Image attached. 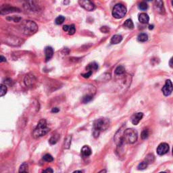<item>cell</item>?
I'll use <instances>...</instances> for the list:
<instances>
[{"label":"cell","mask_w":173,"mask_h":173,"mask_svg":"<svg viewBox=\"0 0 173 173\" xmlns=\"http://www.w3.org/2000/svg\"><path fill=\"white\" fill-rule=\"evenodd\" d=\"M110 121L108 118H99L94 122L93 126V137L97 138L99 137L100 133L103 131H105L110 126Z\"/></svg>","instance_id":"1"},{"label":"cell","mask_w":173,"mask_h":173,"mask_svg":"<svg viewBox=\"0 0 173 173\" xmlns=\"http://www.w3.org/2000/svg\"><path fill=\"white\" fill-rule=\"evenodd\" d=\"M21 31L24 35H32L37 33L38 26L35 22L31 20L24 21L21 25Z\"/></svg>","instance_id":"2"},{"label":"cell","mask_w":173,"mask_h":173,"mask_svg":"<svg viewBox=\"0 0 173 173\" xmlns=\"http://www.w3.org/2000/svg\"><path fill=\"white\" fill-rule=\"evenodd\" d=\"M49 131V128L47 127L46 121L45 119H41L39 122L37 126L35 129L33 133V137L35 139L39 138L46 134Z\"/></svg>","instance_id":"3"},{"label":"cell","mask_w":173,"mask_h":173,"mask_svg":"<svg viewBox=\"0 0 173 173\" xmlns=\"http://www.w3.org/2000/svg\"><path fill=\"white\" fill-rule=\"evenodd\" d=\"M138 133L136 130L133 129H126L124 131L122 135V141L123 143L133 144L137 141Z\"/></svg>","instance_id":"4"},{"label":"cell","mask_w":173,"mask_h":173,"mask_svg":"<svg viewBox=\"0 0 173 173\" xmlns=\"http://www.w3.org/2000/svg\"><path fill=\"white\" fill-rule=\"evenodd\" d=\"M127 12L126 8L124 5L121 4H118L115 5L112 9V16L114 18L120 19L123 18L126 15Z\"/></svg>","instance_id":"5"},{"label":"cell","mask_w":173,"mask_h":173,"mask_svg":"<svg viewBox=\"0 0 173 173\" xmlns=\"http://www.w3.org/2000/svg\"><path fill=\"white\" fill-rule=\"evenodd\" d=\"M79 4L86 11L91 12L94 10L95 7L90 0H79Z\"/></svg>","instance_id":"6"},{"label":"cell","mask_w":173,"mask_h":173,"mask_svg":"<svg viewBox=\"0 0 173 173\" xmlns=\"http://www.w3.org/2000/svg\"><path fill=\"white\" fill-rule=\"evenodd\" d=\"M173 91V85L170 80L166 81L165 85L162 89V91L163 92V94L165 96H169L171 94Z\"/></svg>","instance_id":"7"},{"label":"cell","mask_w":173,"mask_h":173,"mask_svg":"<svg viewBox=\"0 0 173 173\" xmlns=\"http://www.w3.org/2000/svg\"><path fill=\"white\" fill-rule=\"evenodd\" d=\"M169 151V145L166 143H160L157 148V153L158 155L163 156Z\"/></svg>","instance_id":"8"},{"label":"cell","mask_w":173,"mask_h":173,"mask_svg":"<svg viewBox=\"0 0 173 173\" xmlns=\"http://www.w3.org/2000/svg\"><path fill=\"white\" fill-rule=\"evenodd\" d=\"M20 12V10H19V9L14 8V7L9 6V5H4L1 8V14H7L12 12Z\"/></svg>","instance_id":"9"},{"label":"cell","mask_w":173,"mask_h":173,"mask_svg":"<svg viewBox=\"0 0 173 173\" xmlns=\"http://www.w3.org/2000/svg\"><path fill=\"white\" fill-rule=\"evenodd\" d=\"M154 8L157 12L161 14H164L165 9L164 7V2L162 0H156L154 3Z\"/></svg>","instance_id":"10"},{"label":"cell","mask_w":173,"mask_h":173,"mask_svg":"<svg viewBox=\"0 0 173 173\" xmlns=\"http://www.w3.org/2000/svg\"><path fill=\"white\" fill-rule=\"evenodd\" d=\"M143 116V114L142 112H139L134 114L133 116H132L131 118V122L134 125H137V124H139V122H140V121L142 119V118Z\"/></svg>","instance_id":"11"},{"label":"cell","mask_w":173,"mask_h":173,"mask_svg":"<svg viewBox=\"0 0 173 173\" xmlns=\"http://www.w3.org/2000/svg\"><path fill=\"white\" fill-rule=\"evenodd\" d=\"M63 30L65 32L68 33V34L70 35H73L76 32V28L74 25H64L63 26Z\"/></svg>","instance_id":"12"},{"label":"cell","mask_w":173,"mask_h":173,"mask_svg":"<svg viewBox=\"0 0 173 173\" xmlns=\"http://www.w3.org/2000/svg\"><path fill=\"white\" fill-rule=\"evenodd\" d=\"M45 61H49L53 57L54 55V49L52 47H47L45 49Z\"/></svg>","instance_id":"13"},{"label":"cell","mask_w":173,"mask_h":173,"mask_svg":"<svg viewBox=\"0 0 173 173\" xmlns=\"http://www.w3.org/2000/svg\"><path fill=\"white\" fill-rule=\"evenodd\" d=\"M81 155H82L83 157H89L91 155V153H92V151H91V148L89 147L88 145H85L83 146L81 149Z\"/></svg>","instance_id":"14"},{"label":"cell","mask_w":173,"mask_h":173,"mask_svg":"<svg viewBox=\"0 0 173 173\" xmlns=\"http://www.w3.org/2000/svg\"><path fill=\"white\" fill-rule=\"evenodd\" d=\"M139 20L142 24H147L150 20V17L146 13H141L139 16Z\"/></svg>","instance_id":"15"},{"label":"cell","mask_w":173,"mask_h":173,"mask_svg":"<svg viewBox=\"0 0 173 173\" xmlns=\"http://www.w3.org/2000/svg\"><path fill=\"white\" fill-rule=\"evenodd\" d=\"M122 40V37L120 35H115L113 36L110 41V43L112 44H118V43H121Z\"/></svg>","instance_id":"16"},{"label":"cell","mask_w":173,"mask_h":173,"mask_svg":"<svg viewBox=\"0 0 173 173\" xmlns=\"http://www.w3.org/2000/svg\"><path fill=\"white\" fill-rule=\"evenodd\" d=\"M97 68H98V65L97 63H95V62H92V63L89 64L86 67V71H91V72H92V73L93 71H97Z\"/></svg>","instance_id":"17"},{"label":"cell","mask_w":173,"mask_h":173,"mask_svg":"<svg viewBox=\"0 0 173 173\" xmlns=\"http://www.w3.org/2000/svg\"><path fill=\"white\" fill-rule=\"evenodd\" d=\"M34 76H30V75H26L25 79V83L26 84V86H29L33 85V81H34Z\"/></svg>","instance_id":"18"},{"label":"cell","mask_w":173,"mask_h":173,"mask_svg":"<svg viewBox=\"0 0 173 173\" xmlns=\"http://www.w3.org/2000/svg\"><path fill=\"white\" fill-rule=\"evenodd\" d=\"M148 39V36L146 33H141L137 37V40L139 42H145Z\"/></svg>","instance_id":"19"},{"label":"cell","mask_w":173,"mask_h":173,"mask_svg":"<svg viewBox=\"0 0 173 173\" xmlns=\"http://www.w3.org/2000/svg\"><path fill=\"white\" fill-rule=\"evenodd\" d=\"M124 26H125L126 28H129V29H133L134 25L133 21H132L131 19H127V20L124 22Z\"/></svg>","instance_id":"20"},{"label":"cell","mask_w":173,"mask_h":173,"mask_svg":"<svg viewBox=\"0 0 173 173\" xmlns=\"http://www.w3.org/2000/svg\"><path fill=\"white\" fill-rule=\"evenodd\" d=\"M125 72V68L123 66H118L115 70V74L116 75H121V74H123Z\"/></svg>","instance_id":"21"},{"label":"cell","mask_w":173,"mask_h":173,"mask_svg":"<svg viewBox=\"0 0 173 173\" xmlns=\"http://www.w3.org/2000/svg\"><path fill=\"white\" fill-rule=\"evenodd\" d=\"M71 140H72V136L69 135L67 137L64 141V146L66 149H68L70 148V146L71 145Z\"/></svg>","instance_id":"22"},{"label":"cell","mask_w":173,"mask_h":173,"mask_svg":"<svg viewBox=\"0 0 173 173\" xmlns=\"http://www.w3.org/2000/svg\"><path fill=\"white\" fill-rule=\"evenodd\" d=\"M60 139V135L59 134H55V135H53L51 138L49 139V143L50 144H52V145H54V144H56L57 141H58V139Z\"/></svg>","instance_id":"23"},{"label":"cell","mask_w":173,"mask_h":173,"mask_svg":"<svg viewBox=\"0 0 173 173\" xmlns=\"http://www.w3.org/2000/svg\"><path fill=\"white\" fill-rule=\"evenodd\" d=\"M28 166L27 164V163L24 162L23 164L20 166V169H19V172H27L28 170Z\"/></svg>","instance_id":"24"},{"label":"cell","mask_w":173,"mask_h":173,"mask_svg":"<svg viewBox=\"0 0 173 173\" xmlns=\"http://www.w3.org/2000/svg\"><path fill=\"white\" fill-rule=\"evenodd\" d=\"M7 90H8V89H7L6 85H4V84H1V85H0V93H1L0 95H1V97H3V96L6 94Z\"/></svg>","instance_id":"25"},{"label":"cell","mask_w":173,"mask_h":173,"mask_svg":"<svg viewBox=\"0 0 173 173\" xmlns=\"http://www.w3.org/2000/svg\"><path fill=\"white\" fill-rule=\"evenodd\" d=\"M43 160H45V162H51L54 161V158L52 157V155L49 154V153H47V154L43 156Z\"/></svg>","instance_id":"26"},{"label":"cell","mask_w":173,"mask_h":173,"mask_svg":"<svg viewBox=\"0 0 173 173\" xmlns=\"http://www.w3.org/2000/svg\"><path fill=\"white\" fill-rule=\"evenodd\" d=\"M145 160L148 163V164H151V163H152L153 161H154V156L151 154V153H150V154H148L146 156Z\"/></svg>","instance_id":"27"},{"label":"cell","mask_w":173,"mask_h":173,"mask_svg":"<svg viewBox=\"0 0 173 173\" xmlns=\"http://www.w3.org/2000/svg\"><path fill=\"white\" fill-rule=\"evenodd\" d=\"M148 163L146 162L145 160H144L142 162H141L140 164H139L138 165V169L139 170H144V169H145L146 168L148 167Z\"/></svg>","instance_id":"28"},{"label":"cell","mask_w":173,"mask_h":173,"mask_svg":"<svg viewBox=\"0 0 173 173\" xmlns=\"http://www.w3.org/2000/svg\"><path fill=\"white\" fill-rule=\"evenodd\" d=\"M65 20V18L63 16H59L58 17H57L56 18V20H55V23H56V25H62V23H64Z\"/></svg>","instance_id":"29"},{"label":"cell","mask_w":173,"mask_h":173,"mask_svg":"<svg viewBox=\"0 0 173 173\" xmlns=\"http://www.w3.org/2000/svg\"><path fill=\"white\" fill-rule=\"evenodd\" d=\"M138 8L139 9H141V10H146V9L148 8V6L145 2L143 1V2H141V3L139 4Z\"/></svg>","instance_id":"30"},{"label":"cell","mask_w":173,"mask_h":173,"mask_svg":"<svg viewBox=\"0 0 173 173\" xmlns=\"http://www.w3.org/2000/svg\"><path fill=\"white\" fill-rule=\"evenodd\" d=\"M149 136V131L148 129H144L141 133V138L142 139H146Z\"/></svg>","instance_id":"31"},{"label":"cell","mask_w":173,"mask_h":173,"mask_svg":"<svg viewBox=\"0 0 173 173\" xmlns=\"http://www.w3.org/2000/svg\"><path fill=\"white\" fill-rule=\"evenodd\" d=\"M92 96L91 95H86V96H84L83 98V102L84 103H87L89 102H90V101L92 100Z\"/></svg>","instance_id":"32"},{"label":"cell","mask_w":173,"mask_h":173,"mask_svg":"<svg viewBox=\"0 0 173 173\" xmlns=\"http://www.w3.org/2000/svg\"><path fill=\"white\" fill-rule=\"evenodd\" d=\"M92 74H93L92 72H91V71H86V73H85V74H82V76H83V77H85V78H89Z\"/></svg>","instance_id":"33"},{"label":"cell","mask_w":173,"mask_h":173,"mask_svg":"<svg viewBox=\"0 0 173 173\" xmlns=\"http://www.w3.org/2000/svg\"><path fill=\"white\" fill-rule=\"evenodd\" d=\"M59 111H60L59 108H54L52 109V112L53 113H57Z\"/></svg>","instance_id":"34"},{"label":"cell","mask_w":173,"mask_h":173,"mask_svg":"<svg viewBox=\"0 0 173 173\" xmlns=\"http://www.w3.org/2000/svg\"><path fill=\"white\" fill-rule=\"evenodd\" d=\"M169 66L171 67L172 68H173V57H171V59L169 61Z\"/></svg>","instance_id":"35"},{"label":"cell","mask_w":173,"mask_h":173,"mask_svg":"<svg viewBox=\"0 0 173 173\" xmlns=\"http://www.w3.org/2000/svg\"><path fill=\"white\" fill-rule=\"evenodd\" d=\"M43 172H54V170H53L52 169H50V168H49V169L43 170Z\"/></svg>","instance_id":"36"},{"label":"cell","mask_w":173,"mask_h":173,"mask_svg":"<svg viewBox=\"0 0 173 173\" xmlns=\"http://www.w3.org/2000/svg\"><path fill=\"white\" fill-rule=\"evenodd\" d=\"M1 58H0V62H6V57H4L3 56H1Z\"/></svg>","instance_id":"37"},{"label":"cell","mask_w":173,"mask_h":173,"mask_svg":"<svg viewBox=\"0 0 173 173\" xmlns=\"http://www.w3.org/2000/svg\"><path fill=\"white\" fill-rule=\"evenodd\" d=\"M149 28H150V30L151 29H153V25H150V26H149Z\"/></svg>","instance_id":"38"},{"label":"cell","mask_w":173,"mask_h":173,"mask_svg":"<svg viewBox=\"0 0 173 173\" xmlns=\"http://www.w3.org/2000/svg\"><path fill=\"white\" fill-rule=\"evenodd\" d=\"M171 4H172V6H173V0H172V1H171Z\"/></svg>","instance_id":"39"},{"label":"cell","mask_w":173,"mask_h":173,"mask_svg":"<svg viewBox=\"0 0 173 173\" xmlns=\"http://www.w3.org/2000/svg\"><path fill=\"white\" fill-rule=\"evenodd\" d=\"M146 1H151V0H146Z\"/></svg>","instance_id":"40"},{"label":"cell","mask_w":173,"mask_h":173,"mask_svg":"<svg viewBox=\"0 0 173 173\" xmlns=\"http://www.w3.org/2000/svg\"><path fill=\"white\" fill-rule=\"evenodd\" d=\"M172 155H173V148H172Z\"/></svg>","instance_id":"41"}]
</instances>
